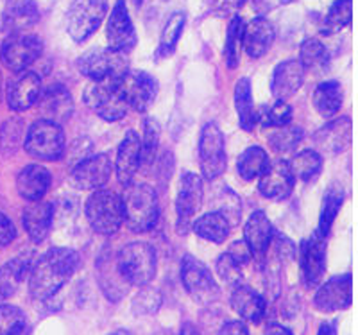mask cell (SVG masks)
<instances>
[{
  "label": "cell",
  "instance_id": "53",
  "mask_svg": "<svg viewBox=\"0 0 358 335\" xmlns=\"http://www.w3.org/2000/svg\"><path fill=\"white\" fill-rule=\"evenodd\" d=\"M179 335H201V332L192 323H185L181 330H179Z\"/></svg>",
  "mask_w": 358,
  "mask_h": 335
},
{
  "label": "cell",
  "instance_id": "44",
  "mask_svg": "<svg viewBox=\"0 0 358 335\" xmlns=\"http://www.w3.org/2000/svg\"><path fill=\"white\" fill-rule=\"evenodd\" d=\"M27 330L25 314L15 305L0 303V335H22Z\"/></svg>",
  "mask_w": 358,
  "mask_h": 335
},
{
  "label": "cell",
  "instance_id": "43",
  "mask_svg": "<svg viewBox=\"0 0 358 335\" xmlns=\"http://www.w3.org/2000/svg\"><path fill=\"white\" fill-rule=\"evenodd\" d=\"M159 145V124L152 117H147L143 122V138H140V152H142V164L152 165Z\"/></svg>",
  "mask_w": 358,
  "mask_h": 335
},
{
  "label": "cell",
  "instance_id": "16",
  "mask_svg": "<svg viewBox=\"0 0 358 335\" xmlns=\"http://www.w3.org/2000/svg\"><path fill=\"white\" fill-rule=\"evenodd\" d=\"M106 40L111 50L117 52H129L136 45V31H134L133 20L127 11L126 0H117L110 15V20L106 24Z\"/></svg>",
  "mask_w": 358,
  "mask_h": 335
},
{
  "label": "cell",
  "instance_id": "52",
  "mask_svg": "<svg viewBox=\"0 0 358 335\" xmlns=\"http://www.w3.org/2000/svg\"><path fill=\"white\" fill-rule=\"evenodd\" d=\"M317 335H337L335 325L334 323H322L321 327H319Z\"/></svg>",
  "mask_w": 358,
  "mask_h": 335
},
{
  "label": "cell",
  "instance_id": "10",
  "mask_svg": "<svg viewBox=\"0 0 358 335\" xmlns=\"http://www.w3.org/2000/svg\"><path fill=\"white\" fill-rule=\"evenodd\" d=\"M78 69L83 76L92 81H108V79H118L127 72L126 54L117 50L97 49L83 54L78 59Z\"/></svg>",
  "mask_w": 358,
  "mask_h": 335
},
{
  "label": "cell",
  "instance_id": "49",
  "mask_svg": "<svg viewBox=\"0 0 358 335\" xmlns=\"http://www.w3.org/2000/svg\"><path fill=\"white\" fill-rule=\"evenodd\" d=\"M15 238H17V228L8 215L0 212V248L9 245Z\"/></svg>",
  "mask_w": 358,
  "mask_h": 335
},
{
  "label": "cell",
  "instance_id": "46",
  "mask_svg": "<svg viewBox=\"0 0 358 335\" xmlns=\"http://www.w3.org/2000/svg\"><path fill=\"white\" fill-rule=\"evenodd\" d=\"M265 127H283L292 122V108L285 101H276L262 119Z\"/></svg>",
  "mask_w": 358,
  "mask_h": 335
},
{
  "label": "cell",
  "instance_id": "13",
  "mask_svg": "<svg viewBox=\"0 0 358 335\" xmlns=\"http://www.w3.org/2000/svg\"><path fill=\"white\" fill-rule=\"evenodd\" d=\"M203 206V181L194 172H187L179 181L176 197V224L178 233L185 235L192 228V222Z\"/></svg>",
  "mask_w": 358,
  "mask_h": 335
},
{
  "label": "cell",
  "instance_id": "22",
  "mask_svg": "<svg viewBox=\"0 0 358 335\" xmlns=\"http://www.w3.org/2000/svg\"><path fill=\"white\" fill-rule=\"evenodd\" d=\"M36 104L40 106L41 119L50 120V122L59 124V126L70 119L73 111L72 95L62 85H54L41 92Z\"/></svg>",
  "mask_w": 358,
  "mask_h": 335
},
{
  "label": "cell",
  "instance_id": "31",
  "mask_svg": "<svg viewBox=\"0 0 358 335\" xmlns=\"http://www.w3.org/2000/svg\"><path fill=\"white\" fill-rule=\"evenodd\" d=\"M192 229H194L197 237L204 238V241L213 242V244H222L231 233V224L222 213L213 210V212L204 213V215H201L199 219L192 222Z\"/></svg>",
  "mask_w": 358,
  "mask_h": 335
},
{
  "label": "cell",
  "instance_id": "50",
  "mask_svg": "<svg viewBox=\"0 0 358 335\" xmlns=\"http://www.w3.org/2000/svg\"><path fill=\"white\" fill-rule=\"evenodd\" d=\"M217 335H249V328L245 321L242 319H235V321H228L220 327Z\"/></svg>",
  "mask_w": 358,
  "mask_h": 335
},
{
  "label": "cell",
  "instance_id": "21",
  "mask_svg": "<svg viewBox=\"0 0 358 335\" xmlns=\"http://www.w3.org/2000/svg\"><path fill=\"white\" fill-rule=\"evenodd\" d=\"M142 165V152H140V136L129 131L124 140L120 142L117 149V158H115V172H117V180L120 185L127 187L133 183L136 172L140 171Z\"/></svg>",
  "mask_w": 358,
  "mask_h": 335
},
{
  "label": "cell",
  "instance_id": "40",
  "mask_svg": "<svg viewBox=\"0 0 358 335\" xmlns=\"http://www.w3.org/2000/svg\"><path fill=\"white\" fill-rule=\"evenodd\" d=\"M242 31H244V22L241 17H233L228 25V34H226V43H224V59L229 69H236L238 59H241V43Z\"/></svg>",
  "mask_w": 358,
  "mask_h": 335
},
{
  "label": "cell",
  "instance_id": "36",
  "mask_svg": "<svg viewBox=\"0 0 358 335\" xmlns=\"http://www.w3.org/2000/svg\"><path fill=\"white\" fill-rule=\"evenodd\" d=\"M268 164L271 162H268L267 152L262 148H258V145H252V148H248L238 156V159H236V172H238V176L244 181H252L262 176V172L267 169Z\"/></svg>",
  "mask_w": 358,
  "mask_h": 335
},
{
  "label": "cell",
  "instance_id": "12",
  "mask_svg": "<svg viewBox=\"0 0 358 335\" xmlns=\"http://www.w3.org/2000/svg\"><path fill=\"white\" fill-rule=\"evenodd\" d=\"M43 52V43L38 36L29 33L9 34L8 40L2 43L0 59L11 72L18 74L24 72L36 62Z\"/></svg>",
  "mask_w": 358,
  "mask_h": 335
},
{
  "label": "cell",
  "instance_id": "20",
  "mask_svg": "<svg viewBox=\"0 0 358 335\" xmlns=\"http://www.w3.org/2000/svg\"><path fill=\"white\" fill-rule=\"evenodd\" d=\"M294 185H296V178L290 171L289 162L276 159L262 172L258 190L267 199H287L292 194Z\"/></svg>",
  "mask_w": 358,
  "mask_h": 335
},
{
  "label": "cell",
  "instance_id": "7",
  "mask_svg": "<svg viewBox=\"0 0 358 335\" xmlns=\"http://www.w3.org/2000/svg\"><path fill=\"white\" fill-rule=\"evenodd\" d=\"M85 103L95 115L108 122H117L127 113V104L118 92L117 79L92 81L85 90Z\"/></svg>",
  "mask_w": 358,
  "mask_h": 335
},
{
  "label": "cell",
  "instance_id": "42",
  "mask_svg": "<svg viewBox=\"0 0 358 335\" xmlns=\"http://www.w3.org/2000/svg\"><path fill=\"white\" fill-rule=\"evenodd\" d=\"M353 20V0H335L330 11L326 15V33H337L351 24Z\"/></svg>",
  "mask_w": 358,
  "mask_h": 335
},
{
  "label": "cell",
  "instance_id": "28",
  "mask_svg": "<svg viewBox=\"0 0 358 335\" xmlns=\"http://www.w3.org/2000/svg\"><path fill=\"white\" fill-rule=\"evenodd\" d=\"M273 237V224L268 221V217L262 210H257L249 217L248 224L244 228V241L248 242L252 257H264Z\"/></svg>",
  "mask_w": 358,
  "mask_h": 335
},
{
  "label": "cell",
  "instance_id": "34",
  "mask_svg": "<svg viewBox=\"0 0 358 335\" xmlns=\"http://www.w3.org/2000/svg\"><path fill=\"white\" fill-rule=\"evenodd\" d=\"M235 108L238 115V122L244 131H252L258 124V113L252 103L251 81L248 78L238 79L235 85Z\"/></svg>",
  "mask_w": 358,
  "mask_h": 335
},
{
  "label": "cell",
  "instance_id": "11",
  "mask_svg": "<svg viewBox=\"0 0 358 335\" xmlns=\"http://www.w3.org/2000/svg\"><path fill=\"white\" fill-rule=\"evenodd\" d=\"M226 143L224 133L215 122L204 124L199 136V165L204 180H215L226 171Z\"/></svg>",
  "mask_w": 358,
  "mask_h": 335
},
{
  "label": "cell",
  "instance_id": "55",
  "mask_svg": "<svg viewBox=\"0 0 358 335\" xmlns=\"http://www.w3.org/2000/svg\"><path fill=\"white\" fill-rule=\"evenodd\" d=\"M108 335H134V334H133V332L126 330V328H118V330L111 332V334H108Z\"/></svg>",
  "mask_w": 358,
  "mask_h": 335
},
{
  "label": "cell",
  "instance_id": "23",
  "mask_svg": "<svg viewBox=\"0 0 358 335\" xmlns=\"http://www.w3.org/2000/svg\"><path fill=\"white\" fill-rule=\"evenodd\" d=\"M305 81V69L299 59H287L274 69L271 79V92L278 101L292 97Z\"/></svg>",
  "mask_w": 358,
  "mask_h": 335
},
{
  "label": "cell",
  "instance_id": "19",
  "mask_svg": "<svg viewBox=\"0 0 358 335\" xmlns=\"http://www.w3.org/2000/svg\"><path fill=\"white\" fill-rule=\"evenodd\" d=\"M41 94V79L36 72L24 70L8 83L6 101L15 111H25L38 103Z\"/></svg>",
  "mask_w": 358,
  "mask_h": 335
},
{
  "label": "cell",
  "instance_id": "25",
  "mask_svg": "<svg viewBox=\"0 0 358 335\" xmlns=\"http://www.w3.org/2000/svg\"><path fill=\"white\" fill-rule=\"evenodd\" d=\"M52 183V174L49 169L41 167L38 164H31L20 171L17 178V190L29 203H38L49 192Z\"/></svg>",
  "mask_w": 358,
  "mask_h": 335
},
{
  "label": "cell",
  "instance_id": "5",
  "mask_svg": "<svg viewBox=\"0 0 358 335\" xmlns=\"http://www.w3.org/2000/svg\"><path fill=\"white\" fill-rule=\"evenodd\" d=\"M25 151L41 162H56L65 155V133L59 124L36 120L29 127L24 140Z\"/></svg>",
  "mask_w": 358,
  "mask_h": 335
},
{
  "label": "cell",
  "instance_id": "54",
  "mask_svg": "<svg viewBox=\"0 0 358 335\" xmlns=\"http://www.w3.org/2000/svg\"><path fill=\"white\" fill-rule=\"evenodd\" d=\"M229 9H238L245 4V0H224Z\"/></svg>",
  "mask_w": 358,
  "mask_h": 335
},
{
  "label": "cell",
  "instance_id": "45",
  "mask_svg": "<svg viewBox=\"0 0 358 335\" xmlns=\"http://www.w3.org/2000/svg\"><path fill=\"white\" fill-rule=\"evenodd\" d=\"M162 307V294H159L158 289H152V287H142L136 298L133 299V312L136 315H151L158 312V308Z\"/></svg>",
  "mask_w": 358,
  "mask_h": 335
},
{
  "label": "cell",
  "instance_id": "18",
  "mask_svg": "<svg viewBox=\"0 0 358 335\" xmlns=\"http://www.w3.org/2000/svg\"><path fill=\"white\" fill-rule=\"evenodd\" d=\"M113 172V162L110 156L101 152L79 162L72 171V181L79 190H99L110 181Z\"/></svg>",
  "mask_w": 358,
  "mask_h": 335
},
{
  "label": "cell",
  "instance_id": "2",
  "mask_svg": "<svg viewBox=\"0 0 358 335\" xmlns=\"http://www.w3.org/2000/svg\"><path fill=\"white\" fill-rule=\"evenodd\" d=\"M120 199H122L124 222L131 231L145 233L155 228L159 217V201L151 185H127Z\"/></svg>",
  "mask_w": 358,
  "mask_h": 335
},
{
  "label": "cell",
  "instance_id": "24",
  "mask_svg": "<svg viewBox=\"0 0 358 335\" xmlns=\"http://www.w3.org/2000/svg\"><path fill=\"white\" fill-rule=\"evenodd\" d=\"M276 31L265 17L252 18L242 31V45L249 57H262L274 43Z\"/></svg>",
  "mask_w": 358,
  "mask_h": 335
},
{
  "label": "cell",
  "instance_id": "41",
  "mask_svg": "<svg viewBox=\"0 0 358 335\" xmlns=\"http://www.w3.org/2000/svg\"><path fill=\"white\" fill-rule=\"evenodd\" d=\"M303 140V129L299 126H283L276 127V131H273L268 135V145L271 149L276 152H290L299 145V142Z\"/></svg>",
  "mask_w": 358,
  "mask_h": 335
},
{
  "label": "cell",
  "instance_id": "38",
  "mask_svg": "<svg viewBox=\"0 0 358 335\" xmlns=\"http://www.w3.org/2000/svg\"><path fill=\"white\" fill-rule=\"evenodd\" d=\"M289 165L296 180L312 181L321 172L322 156L317 151L306 149V151L297 152L292 162H289Z\"/></svg>",
  "mask_w": 358,
  "mask_h": 335
},
{
  "label": "cell",
  "instance_id": "56",
  "mask_svg": "<svg viewBox=\"0 0 358 335\" xmlns=\"http://www.w3.org/2000/svg\"><path fill=\"white\" fill-rule=\"evenodd\" d=\"M278 4H290V2H294V0H276Z\"/></svg>",
  "mask_w": 358,
  "mask_h": 335
},
{
  "label": "cell",
  "instance_id": "30",
  "mask_svg": "<svg viewBox=\"0 0 358 335\" xmlns=\"http://www.w3.org/2000/svg\"><path fill=\"white\" fill-rule=\"evenodd\" d=\"M4 27L11 34L25 33L38 22V8L33 0H4Z\"/></svg>",
  "mask_w": 358,
  "mask_h": 335
},
{
  "label": "cell",
  "instance_id": "9",
  "mask_svg": "<svg viewBox=\"0 0 358 335\" xmlns=\"http://www.w3.org/2000/svg\"><path fill=\"white\" fill-rule=\"evenodd\" d=\"M117 86L127 108H133L140 113H145L155 104L159 92L158 81L142 70H127L126 74L117 79Z\"/></svg>",
  "mask_w": 358,
  "mask_h": 335
},
{
  "label": "cell",
  "instance_id": "48",
  "mask_svg": "<svg viewBox=\"0 0 358 335\" xmlns=\"http://www.w3.org/2000/svg\"><path fill=\"white\" fill-rule=\"evenodd\" d=\"M226 255L235 262L236 266H241V267H244L245 264H249L252 258V253L251 250H249V245L245 241L233 242V244L228 248V251H226Z\"/></svg>",
  "mask_w": 358,
  "mask_h": 335
},
{
  "label": "cell",
  "instance_id": "27",
  "mask_svg": "<svg viewBox=\"0 0 358 335\" xmlns=\"http://www.w3.org/2000/svg\"><path fill=\"white\" fill-rule=\"evenodd\" d=\"M52 219H54V206L50 203H31L27 208L22 213V222L31 237V241L40 244L45 238L49 237L50 228H52Z\"/></svg>",
  "mask_w": 358,
  "mask_h": 335
},
{
  "label": "cell",
  "instance_id": "15",
  "mask_svg": "<svg viewBox=\"0 0 358 335\" xmlns=\"http://www.w3.org/2000/svg\"><path fill=\"white\" fill-rule=\"evenodd\" d=\"M351 303H353V278L350 273L334 276L319 285L317 292L313 296V305L321 312L346 311L351 307Z\"/></svg>",
  "mask_w": 358,
  "mask_h": 335
},
{
  "label": "cell",
  "instance_id": "35",
  "mask_svg": "<svg viewBox=\"0 0 358 335\" xmlns=\"http://www.w3.org/2000/svg\"><path fill=\"white\" fill-rule=\"evenodd\" d=\"M342 203H344V188L338 183L330 185L326 188L324 199H322V208H321V217H319V229L317 233L321 237H328L331 231V226H334L335 219L338 215V210H341Z\"/></svg>",
  "mask_w": 358,
  "mask_h": 335
},
{
  "label": "cell",
  "instance_id": "3",
  "mask_svg": "<svg viewBox=\"0 0 358 335\" xmlns=\"http://www.w3.org/2000/svg\"><path fill=\"white\" fill-rule=\"evenodd\" d=\"M118 274L122 276L127 285L145 287L156 276L158 258L156 251L147 242H131L124 245L115 257Z\"/></svg>",
  "mask_w": 358,
  "mask_h": 335
},
{
  "label": "cell",
  "instance_id": "29",
  "mask_svg": "<svg viewBox=\"0 0 358 335\" xmlns=\"http://www.w3.org/2000/svg\"><path fill=\"white\" fill-rule=\"evenodd\" d=\"M31 266H33V258L29 255H18L0 267V303L15 296L20 283L31 271Z\"/></svg>",
  "mask_w": 358,
  "mask_h": 335
},
{
  "label": "cell",
  "instance_id": "1",
  "mask_svg": "<svg viewBox=\"0 0 358 335\" xmlns=\"http://www.w3.org/2000/svg\"><path fill=\"white\" fill-rule=\"evenodd\" d=\"M81 258L70 248H52L33 262L29 271V294L36 301H47L72 280Z\"/></svg>",
  "mask_w": 358,
  "mask_h": 335
},
{
  "label": "cell",
  "instance_id": "33",
  "mask_svg": "<svg viewBox=\"0 0 358 335\" xmlns=\"http://www.w3.org/2000/svg\"><path fill=\"white\" fill-rule=\"evenodd\" d=\"M99 282H101L106 298L111 299V301H118L129 289V285L118 274L115 258H108L106 255H102L99 258Z\"/></svg>",
  "mask_w": 358,
  "mask_h": 335
},
{
  "label": "cell",
  "instance_id": "39",
  "mask_svg": "<svg viewBox=\"0 0 358 335\" xmlns=\"http://www.w3.org/2000/svg\"><path fill=\"white\" fill-rule=\"evenodd\" d=\"M185 22H187V17L185 13H172L169 17L167 24L162 31V38H159V45H158V56L167 57L171 56L176 50V45H178L179 36L183 33Z\"/></svg>",
  "mask_w": 358,
  "mask_h": 335
},
{
  "label": "cell",
  "instance_id": "8",
  "mask_svg": "<svg viewBox=\"0 0 358 335\" xmlns=\"http://www.w3.org/2000/svg\"><path fill=\"white\" fill-rule=\"evenodd\" d=\"M181 282L190 298L201 305H212L220 298V287L203 262L185 255L181 262Z\"/></svg>",
  "mask_w": 358,
  "mask_h": 335
},
{
  "label": "cell",
  "instance_id": "57",
  "mask_svg": "<svg viewBox=\"0 0 358 335\" xmlns=\"http://www.w3.org/2000/svg\"><path fill=\"white\" fill-rule=\"evenodd\" d=\"M22 335H27V332H25V334H22Z\"/></svg>",
  "mask_w": 358,
  "mask_h": 335
},
{
  "label": "cell",
  "instance_id": "51",
  "mask_svg": "<svg viewBox=\"0 0 358 335\" xmlns=\"http://www.w3.org/2000/svg\"><path fill=\"white\" fill-rule=\"evenodd\" d=\"M264 335H294V334L289 330V328L283 327V325H280V323H268L267 327H265Z\"/></svg>",
  "mask_w": 358,
  "mask_h": 335
},
{
  "label": "cell",
  "instance_id": "37",
  "mask_svg": "<svg viewBox=\"0 0 358 335\" xmlns=\"http://www.w3.org/2000/svg\"><path fill=\"white\" fill-rule=\"evenodd\" d=\"M299 63L303 69L310 70V72H319L324 70L330 65V52L326 49V45L317 38H308L301 43L299 49Z\"/></svg>",
  "mask_w": 358,
  "mask_h": 335
},
{
  "label": "cell",
  "instance_id": "47",
  "mask_svg": "<svg viewBox=\"0 0 358 335\" xmlns=\"http://www.w3.org/2000/svg\"><path fill=\"white\" fill-rule=\"evenodd\" d=\"M217 273L228 285H242V267L236 266L226 253L217 260Z\"/></svg>",
  "mask_w": 358,
  "mask_h": 335
},
{
  "label": "cell",
  "instance_id": "17",
  "mask_svg": "<svg viewBox=\"0 0 358 335\" xmlns=\"http://www.w3.org/2000/svg\"><path fill=\"white\" fill-rule=\"evenodd\" d=\"M312 142L321 156H337L344 152L353 142V124L350 117H341L326 124L324 127L313 133Z\"/></svg>",
  "mask_w": 358,
  "mask_h": 335
},
{
  "label": "cell",
  "instance_id": "6",
  "mask_svg": "<svg viewBox=\"0 0 358 335\" xmlns=\"http://www.w3.org/2000/svg\"><path fill=\"white\" fill-rule=\"evenodd\" d=\"M108 0H73L66 13V31L76 43H83L106 18Z\"/></svg>",
  "mask_w": 358,
  "mask_h": 335
},
{
  "label": "cell",
  "instance_id": "4",
  "mask_svg": "<svg viewBox=\"0 0 358 335\" xmlns=\"http://www.w3.org/2000/svg\"><path fill=\"white\" fill-rule=\"evenodd\" d=\"M86 219L99 235H113L124 224L122 199L113 190L99 188L86 199Z\"/></svg>",
  "mask_w": 358,
  "mask_h": 335
},
{
  "label": "cell",
  "instance_id": "26",
  "mask_svg": "<svg viewBox=\"0 0 358 335\" xmlns=\"http://www.w3.org/2000/svg\"><path fill=\"white\" fill-rule=\"evenodd\" d=\"M231 308L241 315L242 321L257 325L264 319L265 312H267V301L260 292L248 285H236L233 287L231 292Z\"/></svg>",
  "mask_w": 358,
  "mask_h": 335
},
{
  "label": "cell",
  "instance_id": "14",
  "mask_svg": "<svg viewBox=\"0 0 358 335\" xmlns=\"http://www.w3.org/2000/svg\"><path fill=\"white\" fill-rule=\"evenodd\" d=\"M299 267H301V282L306 289H315L321 285L326 271V238L321 237L317 231L303 241Z\"/></svg>",
  "mask_w": 358,
  "mask_h": 335
},
{
  "label": "cell",
  "instance_id": "32",
  "mask_svg": "<svg viewBox=\"0 0 358 335\" xmlns=\"http://www.w3.org/2000/svg\"><path fill=\"white\" fill-rule=\"evenodd\" d=\"M342 101H344V90L338 81H324L313 90V108L326 119L337 115L342 106Z\"/></svg>",
  "mask_w": 358,
  "mask_h": 335
}]
</instances>
